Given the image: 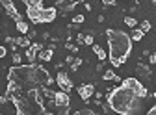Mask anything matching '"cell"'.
<instances>
[{
    "mask_svg": "<svg viewBox=\"0 0 156 115\" xmlns=\"http://www.w3.org/2000/svg\"><path fill=\"white\" fill-rule=\"evenodd\" d=\"M26 17L30 19L32 24H39V23H41V9L28 6V8H26Z\"/></svg>",
    "mask_w": 156,
    "mask_h": 115,
    "instance_id": "ba28073f",
    "label": "cell"
},
{
    "mask_svg": "<svg viewBox=\"0 0 156 115\" xmlns=\"http://www.w3.org/2000/svg\"><path fill=\"white\" fill-rule=\"evenodd\" d=\"M102 4H104V6H115L117 0H102Z\"/></svg>",
    "mask_w": 156,
    "mask_h": 115,
    "instance_id": "4dcf8cb0",
    "label": "cell"
},
{
    "mask_svg": "<svg viewBox=\"0 0 156 115\" xmlns=\"http://www.w3.org/2000/svg\"><path fill=\"white\" fill-rule=\"evenodd\" d=\"M8 80H15L23 87L24 85H52L54 84V78L48 74V71L35 63L11 67L8 71Z\"/></svg>",
    "mask_w": 156,
    "mask_h": 115,
    "instance_id": "7a4b0ae2",
    "label": "cell"
},
{
    "mask_svg": "<svg viewBox=\"0 0 156 115\" xmlns=\"http://www.w3.org/2000/svg\"><path fill=\"white\" fill-rule=\"evenodd\" d=\"M84 35H86V33H78V35H76V43H78V45H84Z\"/></svg>",
    "mask_w": 156,
    "mask_h": 115,
    "instance_id": "83f0119b",
    "label": "cell"
},
{
    "mask_svg": "<svg viewBox=\"0 0 156 115\" xmlns=\"http://www.w3.org/2000/svg\"><path fill=\"white\" fill-rule=\"evenodd\" d=\"M56 82H58V85H60V89H63V91H67V93L73 89V80L69 78L67 72H58Z\"/></svg>",
    "mask_w": 156,
    "mask_h": 115,
    "instance_id": "8992f818",
    "label": "cell"
},
{
    "mask_svg": "<svg viewBox=\"0 0 156 115\" xmlns=\"http://www.w3.org/2000/svg\"><path fill=\"white\" fill-rule=\"evenodd\" d=\"M56 17H58L56 8H43L41 9V23H52Z\"/></svg>",
    "mask_w": 156,
    "mask_h": 115,
    "instance_id": "9c48e42d",
    "label": "cell"
},
{
    "mask_svg": "<svg viewBox=\"0 0 156 115\" xmlns=\"http://www.w3.org/2000/svg\"><path fill=\"white\" fill-rule=\"evenodd\" d=\"M56 4H58V8H60L62 11H65V13H67V11H73V9L76 8V4H78V2H76V0H58Z\"/></svg>",
    "mask_w": 156,
    "mask_h": 115,
    "instance_id": "8fae6325",
    "label": "cell"
},
{
    "mask_svg": "<svg viewBox=\"0 0 156 115\" xmlns=\"http://www.w3.org/2000/svg\"><path fill=\"white\" fill-rule=\"evenodd\" d=\"M15 26H17V32H21V33H24V35H26L28 30H30V28H28V23H24V21H17Z\"/></svg>",
    "mask_w": 156,
    "mask_h": 115,
    "instance_id": "2e32d148",
    "label": "cell"
},
{
    "mask_svg": "<svg viewBox=\"0 0 156 115\" xmlns=\"http://www.w3.org/2000/svg\"><path fill=\"white\" fill-rule=\"evenodd\" d=\"M73 61H74V58H73V56H67V58H65V63H67V65H71Z\"/></svg>",
    "mask_w": 156,
    "mask_h": 115,
    "instance_id": "d6a6232c",
    "label": "cell"
},
{
    "mask_svg": "<svg viewBox=\"0 0 156 115\" xmlns=\"http://www.w3.org/2000/svg\"><path fill=\"white\" fill-rule=\"evenodd\" d=\"M15 45L17 47H24V48H28L30 45H32V41H30V37L28 35H21V37H15Z\"/></svg>",
    "mask_w": 156,
    "mask_h": 115,
    "instance_id": "5bb4252c",
    "label": "cell"
},
{
    "mask_svg": "<svg viewBox=\"0 0 156 115\" xmlns=\"http://www.w3.org/2000/svg\"><path fill=\"white\" fill-rule=\"evenodd\" d=\"M91 48H93V52H95V56L99 58V61H106V58H108V54H106V50L102 48V47H99V45H91Z\"/></svg>",
    "mask_w": 156,
    "mask_h": 115,
    "instance_id": "7c38bea8",
    "label": "cell"
},
{
    "mask_svg": "<svg viewBox=\"0 0 156 115\" xmlns=\"http://www.w3.org/2000/svg\"><path fill=\"white\" fill-rule=\"evenodd\" d=\"M149 63L156 65V52H149Z\"/></svg>",
    "mask_w": 156,
    "mask_h": 115,
    "instance_id": "4316f807",
    "label": "cell"
},
{
    "mask_svg": "<svg viewBox=\"0 0 156 115\" xmlns=\"http://www.w3.org/2000/svg\"><path fill=\"white\" fill-rule=\"evenodd\" d=\"M125 24H126V26H130V28H136L138 21H136V17H125Z\"/></svg>",
    "mask_w": 156,
    "mask_h": 115,
    "instance_id": "ffe728a7",
    "label": "cell"
},
{
    "mask_svg": "<svg viewBox=\"0 0 156 115\" xmlns=\"http://www.w3.org/2000/svg\"><path fill=\"white\" fill-rule=\"evenodd\" d=\"M102 80H106V82H110V80H115V82H119L121 78H119V76H117L113 71H106V72H104V76H102Z\"/></svg>",
    "mask_w": 156,
    "mask_h": 115,
    "instance_id": "e0dca14e",
    "label": "cell"
},
{
    "mask_svg": "<svg viewBox=\"0 0 156 115\" xmlns=\"http://www.w3.org/2000/svg\"><path fill=\"white\" fill-rule=\"evenodd\" d=\"M106 37H108V47H110V63L113 67H121L126 58L130 56L132 52V39L126 32H121V30H112L108 28L106 32Z\"/></svg>",
    "mask_w": 156,
    "mask_h": 115,
    "instance_id": "3957f363",
    "label": "cell"
},
{
    "mask_svg": "<svg viewBox=\"0 0 156 115\" xmlns=\"http://www.w3.org/2000/svg\"><path fill=\"white\" fill-rule=\"evenodd\" d=\"M11 61H13L15 65H21V63H23V56L19 54V52H13V56H11Z\"/></svg>",
    "mask_w": 156,
    "mask_h": 115,
    "instance_id": "44dd1931",
    "label": "cell"
},
{
    "mask_svg": "<svg viewBox=\"0 0 156 115\" xmlns=\"http://www.w3.org/2000/svg\"><path fill=\"white\" fill-rule=\"evenodd\" d=\"M26 6H32V8H39V9H43V0H30Z\"/></svg>",
    "mask_w": 156,
    "mask_h": 115,
    "instance_id": "7402d4cb",
    "label": "cell"
},
{
    "mask_svg": "<svg viewBox=\"0 0 156 115\" xmlns=\"http://www.w3.org/2000/svg\"><path fill=\"white\" fill-rule=\"evenodd\" d=\"M140 28H141V30H143V32H145V33H147V32H149V30H151V28H152V24H151V23H149V21H143V23H141V24H140Z\"/></svg>",
    "mask_w": 156,
    "mask_h": 115,
    "instance_id": "d4e9b609",
    "label": "cell"
},
{
    "mask_svg": "<svg viewBox=\"0 0 156 115\" xmlns=\"http://www.w3.org/2000/svg\"><path fill=\"white\" fill-rule=\"evenodd\" d=\"M125 87H128V89H132L136 95H138L140 99H147L149 97V93H147V87H143V84L138 80V78H125L123 82H121Z\"/></svg>",
    "mask_w": 156,
    "mask_h": 115,
    "instance_id": "5b68a950",
    "label": "cell"
},
{
    "mask_svg": "<svg viewBox=\"0 0 156 115\" xmlns=\"http://www.w3.org/2000/svg\"><path fill=\"white\" fill-rule=\"evenodd\" d=\"M21 2H24V4H28V2H30V0H21Z\"/></svg>",
    "mask_w": 156,
    "mask_h": 115,
    "instance_id": "d590c367",
    "label": "cell"
},
{
    "mask_svg": "<svg viewBox=\"0 0 156 115\" xmlns=\"http://www.w3.org/2000/svg\"><path fill=\"white\" fill-rule=\"evenodd\" d=\"M84 21H86L84 15H74V17H73V23H74V24H82Z\"/></svg>",
    "mask_w": 156,
    "mask_h": 115,
    "instance_id": "cb8c5ba5",
    "label": "cell"
},
{
    "mask_svg": "<svg viewBox=\"0 0 156 115\" xmlns=\"http://www.w3.org/2000/svg\"><path fill=\"white\" fill-rule=\"evenodd\" d=\"M54 102H56V113H69V106H71V99L67 91H58L54 95Z\"/></svg>",
    "mask_w": 156,
    "mask_h": 115,
    "instance_id": "277c9868",
    "label": "cell"
},
{
    "mask_svg": "<svg viewBox=\"0 0 156 115\" xmlns=\"http://www.w3.org/2000/svg\"><path fill=\"white\" fill-rule=\"evenodd\" d=\"M76 2H86V0H76Z\"/></svg>",
    "mask_w": 156,
    "mask_h": 115,
    "instance_id": "74e56055",
    "label": "cell"
},
{
    "mask_svg": "<svg viewBox=\"0 0 156 115\" xmlns=\"http://www.w3.org/2000/svg\"><path fill=\"white\" fill-rule=\"evenodd\" d=\"M65 48H67V50H71L73 54H78V47H76V45H73L71 41H69V43L65 45Z\"/></svg>",
    "mask_w": 156,
    "mask_h": 115,
    "instance_id": "484cf974",
    "label": "cell"
},
{
    "mask_svg": "<svg viewBox=\"0 0 156 115\" xmlns=\"http://www.w3.org/2000/svg\"><path fill=\"white\" fill-rule=\"evenodd\" d=\"M6 54H8L6 47H2V45H0V60H2V58H6Z\"/></svg>",
    "mask_w": 156,
    "mask_h": 115,
    "instance_id": "f546056e",
    "label": "cell"
},
{
    "mask_svg": "<svg viewBox=\"0 0 156 115\" xmlns=\"http://www.w3.org/2000/svg\"><path fill=\"white\" fill-rule=\"evenodd\" d=\"M108 106L112 111L121 113V115H132V113H140L143 99H140L132 89L125 87L123 84L115 89L108 91Z\"/></svg>",
    "mask_w": 156,
    "mask_h": 115,
    "instance_id": "6da1fadb",
    "label": "cell"
},
{
    "mask_svg": "<svg viewBox=\"0 0 156 115\" xmlns=\"http://www.w3.org/2000/svg\"><path fill=\"white\" fill-rule=\"evenodd\" d=\"M93 35H95V32H93V30H89V32H87V33L84 35V45L91 47V45L95 43V37H93Z\"/></svg>",
    "mask_w": 156,
    "mask_h": 115,
    "instance_id": "ac0fdd59",
    "label": "cell"
},
{
    "mask_svg": "<svg viewBox=\"0 0 156 115\" xmlns=\"http://www.w3.org/2000/svg\"><path fill=\"white\" fill-rule=\"evenodd\" d=\"M95 97H97V100H101L102 99V91H95Z\"/></svg>",
    "mask_w": 156,
    "mask_h": 115,
    "instance_id": "e575fe53",
    "label": "cell"
},
{
    "mask_svg": "<svg viewBox=\"0 0 156 115\" xmlns=\"http://www.w3.org/2000/svg\"><path fill=\"white\" fill-rule=\"evenodd\" d=\"M54 58V50L52 48H43L39 50V61H50Z\"/></svg>",
    "mask_w": 156,
    "mask_h": 115,
    "instance_id": "4fadbf2b",
    "label": "cell"
},
{
    "mask_svg": "<svg viewBox=\"0 0 156 115\" xmlns=\"http://www.w3.org/2000/svg\"><path fill=\"white\" fill-rule=\"evenodd\" d=\"M8 100H9V97H8V95H0V104H8Z\"/></svg>",
    "mask_w": 156,
    "mask_h": 115,
    "instance_id": "f1b7e54d",
    "label": "cell"
},
{
    "mask_svg": "<svg viewBox=\"0 0 156 115\" xmlns=\"http://www.w3.org/2000/svg\"><path fill=\"white\" fill-rule=\"evenodd\" d=\"M76 115H95V111H93V110H89V108H84V110H78V111H76Z\"/></svg>",
    "mask_w": 156,
    "mask_h": 115,
    "instance_id": "603a6c76",
    "label": "cell"
},
{
    "mask_svg": "<svg viewBox=\"0 0 156 115\" xmlns=\"http://www.w3.org/2000/svg\"><path fill=\"white\" fill-rule=\"evenodd\" d=\"M143 35H145V32H143L141 28H134V30H132V35H130V39H132V41H141Z\"/></svg>",
    "mask_w": 156,
    "mask_h": 115,
    "instance_id": "9a60e30c",
    "label": "cell"
},
{
    "mask_svg": "<svg viewBox=\"0 0 156 115\" xmlns=\"http://www.w3.org/2000/svg\"><path fill=\"white\" fill-rule=\"evenodd\" d=\"M6 43H8V45H13V43H15V37H11V35H6Z\"/></svg>",
    "mask_w": 156,
    "mask_h": 115,
    "instance_id": "1f68e13d",
    "label": "cell"
},
{
    "mask_svg": "<svg viewBox=\"0 0 156 115\" xmlns=\"http://www.w3.org/2000/svg\"><path fill=\"white\" fill-rule=\"evenodd\" d=\"M147 113H149V115H156V104H154V106H152V108H151Z\"/></svg>",
    "mask_w": 156,
    "mask_h": 115,
    "instance_id": "836d02e7",
    "label": "cell"
},
{
    "mask_svg": "<svg viewBox=\"0 0 156 115\" xmlns=\"http://www.w3.org/2000/svg\"><path fill=\"white\" fill-rule=\"evenodd\" d=\"M152 6H154V8H156V0H152Z\"/></svg>",
    "mask_w": 156,
    "mask_h": 115,
    "instance_id": "8d00e7d4",
    "label": "cell"
},
{
    "mask_svg": "<svg viewBox=\"0 0 156 115\" xmlns=\"http://www.w3.org/2000/svg\"><path fill=\"white\" fill-rule=\"evenodd\" d=\"M82 63H84V60H82V58H74V61H73L69 67H71V71H78V67H80Z\"/></svg>",
    "mask_w": 156,
    "mask_h": 115,
    "instance_id": "d6986e66",
    "label": "cell"
},
{
    "mask_svg": "<svg viewBox=\"0 0 156 115\" xmlns=\"http://www.w3.org/2000/svg\"><path fill=\"white\" fill-rule=\"evenodd\" d=\"M136 74H138L140 76V78H143V80H151V69L147 67V65H143V63H138V65H136Z\"/></svg>",
    "mask_w": 156,
    "mask_h": 115,
    "instance_id": "30bf717a",
    "label": "cell"
},
{
    "mask_svg": "<svg viewBox=\"0 0 156 115\" xmlns=\"http://www.w3.org/2000/svg\"><path fill=\"white\" fill-rule=\"evenodd\" d=\"M93 93H95V85H93V84H82L80 87H78V97H80L84 102L91 99Z\"/></svg>",
    "mask_w": 156,
    "mask_h": 115,
    "instance_id": "52a82bcc",
    "label": "cell"
}]
</instances>
